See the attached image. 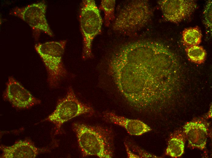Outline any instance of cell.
<instances>
[{
    "label": "cell",
    "instance_id": "obj_12",
    "mask_svg": "<svg viewBox=\"0 0 212 158\" xmlns=\"http://www.w3.org/2000/svg\"><path fill=\"white\" fill-rule=\"evenodd\" d=\"M186 138L183 131H177L172 135L166 150V155L173 158L181 156L184 152Z\"/></svg>",
    "mask_w": 212,
    "mask_h": 158
},
{
    "label": "cell",
    "instance_id": "obj_13",
    "mask_svg": "<svg viewBox=\"0 0 212 158\" xmlns=\"http://www.w3.org/2000/svg\"><path fill=\"white\" fill-rule=\"evenodd\" d=\"M201 31L198 27L185 29L182 32V39L187 46L198 45L201 40Z\"/></svg>",
    "mask_w": 212,
    "mask_h": 158
},
{
    "label": "cell",
    "instance_id": "obj_9",
    "mask_svg": "<svg viewBox=\"0 0 212 158\" xmlns=\"http://www.w3.org/2000/svg\"><path fill=\"white\" fill-rule=\"evenodd\" d=\"M0 149L2 158H34L49 150L46 147H38L29 139L16 141L11 146L1 145Z\"/></svg>",
    "mask_w": 212,
    "mask_h": 158
},
{
    "label": "cell",
    "instance_id": "obj_8",
    "mask_svg": "<svg viewBox=\"0 0 212 158\" xmlns=\"http://www.w3.org/2000/svg\"><path fill=\"white\" fill-rule=\"evenodd\" d=\"M158 4L164 18L178 23L190 16L196 9V2L189 0H160Z\"/></svg>",
    "mask_w": 212,
    "mask_h": 158
},
{
    "label": "cell",
    "instance_id": "obj_4",
    "mask_svg": "<svg viewBox=\"0 0 212 158\" xmlns=\"http://www.w3.org/2000/svg\"><path fill=\"white\" fill-rule=\"evenodd\" d=\"M94 113L93 108L80 101L72 88L69 87L65 96L58 101L53 112L41 122L52 123L55 135L61 133L63 124L72 118L83 115H92Z\"/></svg>",
    "mask_w": 212,
    "mask_h": 158
},
{
    "label": "cell",
    "instance_id": "obj_1",
    "mask_svg": "<svg viewBox=\"0 0 212 158\" xmlns=\"http://www.w3.org/2000/svg\"><path fill=\"white\" fill-rule=\"evenodd\" d=\"M72 129L76 137L83 157L95 156L111 158L114 153V136L112 130L100 125L74 122Z\"/></svg>",
    "mask_w": 212,
    "mask_h": 158
},
{
    "label": "cell",
    "instance_id": "obj_16",
    "mask_svg": "<svg viewBox=\"0 0 212 158\" xmlns=\"http://www.w3.org/2000/svg\"><path fill=\"white\" fill-rule=\"evenodd\" d=\"M124 144L126 149L127 153V154L128 157L136 158H140V156L138 155L134 154L130 151L128 145L125 142L124 143Z\"/></svg>",
    "mask_w": 212,
    "mask_h": 158
},
{
    "label": "cell",
    "instance_id": "obj_11",
    "mask_svg": "<svg viewBox=\"0 0 212 158\" xmlns=\"http://www.w3.org/2000/svg\"><path fill=\"white\" fill-rule=\"evenodd\" d=\"M103 117L107 122L124 128L131 135L141 136L152 130L149 126L140 120L118 116L112 112H105Z\"/></svg>",
    "mask_w": 212,
    "mask_h": 158
},
{
    "label": "cell",
    "instance_id": "obj_7",
    "mask_svg": "<svg viewBox=\"0 0 212 158\" xmlns=\"http://www.w3.org/2000/svg\"><path fill=\"white\" fill-rule=\"evenodd\" d=\"M2 96L13 107L20 109H28L41 103L12 76L8 77Z\"/></svg>",
    "mask_w": 212,
    "mask_h": 158
},
{
    "label": "cell",
    "instance_id": "obj_15",
    "mask_svg": "<svg viewBox=\"0 0 212 158\" xmlns=\"http://www.w3.org/2000/svg\"><path fill=\"white\" fill-rule=\"evenodd\" d=\"M186 51L189 59L191 61L200 64L204 61L206 53L202 47L198 45L187 46Z\"/></svg>",
    "mask_w": 212,
    "mask_h": 158
},
{
    "label": "cell",
    "instance_id": "obj_3",
    "mask_svg": "<svg viewBox=\"0 0 212 158\" xmlns=\"http://www.w3.org/2000/svg\"><path fill=\"white\" fill-rule=\"evenodd\" d=\"M79 21L83 37L82 58L86 60L93 57L92 43L95 37L101 33L103 23L100 11L94 0L82 1Z\"/></svg>",
    "mask_w": 212,
    "mask_h": 158
},
{
    "label": "cell",
    "instance_id": "obj_14",
    "mask_svg": "<svg viewBox=\"0 0 212 158\" xmlns=\"http://www.w3.org/2000/svg\"><path fill=\"white\" fill-rule=\"evenodd\" d=\"M115 0H104L101 2L99 9L104 12V24L106 27L108 26L111 22L115 19Z\"/></svg>",
    "mask_w": 212,
    "mask_h": 158
},
{
    "label": "cell",
    "instance_id": "obj_10",
    "mask_svg": "<svg viewBox=\"0 0 212 158\" xmlns=\"http://www.w3.org/2000/svg\"><path fill=\"white\" fill-rule=\"evenodd\" d=\"M183 132L189 145L193 148L204 149L208 136L206 124L201 120H194L186 123Z\"/></svg>",
    "mask_w": 212,
    "mask_h": 158
},
{
    "label": "cell",
    "instance_id": "obj_6",
    "mask_svg": "<svg viewBox=\"0 0 212 158\" xmlns=\"http://www.w3.org/2000/svg\"><path fill=\"white\" fill-rule=\"evenodd\" d=\"M47 5L44 1L23 7L12 9L9 14L17 16L26 23L31 28L34 38L37 40L44 33L50 37L54 35L46 19Z\"/></svg>",
    "mask_w": 212,
    "mask_h": 158
},
{
    "label": "cell",
    "instance_id": "obj_2",
    "mask_svg": "<svg viewBox=\"0 0 212 158\" xmlns=\"http://www.w3.org/2000/svg\"><path fill=\"white\" fill-rule=\"evenodd\" d=\"M67 40L51 41L36 44L35 50L41 59L48 74L47 81L51 88L58 87L68 74L62 58Z\"/></svg>",
    "mask_w": 212,
    "mask_h": 158
},
{
    "label": "cell",
    "instance_id": "obj_5",
    "mask_svg": "<svg viewBox=\"0 0 212 158\" xmlns=\"http://www.w3.org/2000/svg\"><path fill=\"white\" fill-rule=\"evenodd\" d=\"M152 12L148 3L144 1L131 2L123 8L112 25L114 30L129 34L137 31L148 22Z\"/></svg>",
    "mask_w": 212,
    "mask_h": 158
}]
</instances>
